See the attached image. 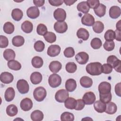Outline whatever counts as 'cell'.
I'll return each instance as SVG.
<instances>
[{
	"label": "cell",
	"mask_w": 121,
	"mask_h": 121,
	"mask_svg": "<svg viewBox=\"0 0 121 121\" xmlns=\"http://www.w3.org/2000/svg\"><path fill=\"white\" fill-rule=\"evenodd\" d=\"M86 70L91 76L99 75L102 73V64L99 62H91L87 65Z\"/></svg>",
	"instance_id": "1"
},
{
	"label": "cell",
	"mask_w": 121,
	"mask_h": 121,
	"mask_svg": "<svg viewBox=\"0 0 121 121\" xmlns=\"http://www.w3.org/2000/svg\"><path fill=\"white\" fill-rule=\"evenodd\" d=\"M107 62L117 72H121V61L115 55H110L107 59Z\"/></svg>",
	"instance_id": "2"
},
{
	"label": "cell",
	"mask_w": 121,
	"mask_h": 121,
	"mask_svg": "<svg viewBox=\"0 0 121 121\" xmlns=\"http://www.w3.org/2000/svg\"><path fill=\"white\" fill-rule=\"evenodd\" d=\"M47 95L45 89L42 86L36 87L33 92V96L35 100L38 102L43 101L46 97Z\"/></svg>",
	"instance_id": "3"
},
{
	"label": "cell",
	"mask_w": 121,
	"mask_h": 121,
	"mask_svg": "<svg viewBox=\"0 0 121 121\" xmlns=\"http://www.w3.org/2000/svg\"><path fill=\"white\" fill-rule=\"evenodd\" d=\"M48 83L51 87L56 88L59 86L61 83V78L58 74L53 73L49 77Z\"/></svg>",
	"instance_id": "4"
},
{
	"label": "cell",
	"mask_w": 121,
	"mask_h": 121,
	"mask_svg": "<svg viewBox=\"0 0 121 121\" xmlns=\"http://www.w3.org/2000/svg\"><path fill=\"white\" fill-rule=\"evenodd\" d=\"M17 87L19 92L22 94L27 93L29 90V86L28 82L23 79H21L17 81Z\"/></svg>",
	"instance_id": "5"
},
{
	"label": "cell",
	"mask_w": 121,
	"mask_h": 121,
	"mask_svg": "<svg viewBox=\"0 0 121 121\" xmlns=\"http://www.w3.org/2000/svg\"><path fill=\"white\" fill-rule=\"evenodd\" d=\"M69 93L67 90L61 89L57 91L55 95L56 101L59 103H64L69 97Z\"/></svg>",
	"instance_id": "6"
},
{
	"label": "cell",
	"mask_w": 121,
	"mask_h": 121,
	"mask_svg": "<svg viewBox=\"0 0 121 121\" xmlns=\"http://www.w3.org/2000/svg\"><path fill=\"white\" fill-rule=\"evenodd\" d=\"M53 17L58 22H63L66 18V12L63 9L58 8L54 10Z\"/></svg>",
	"instance_id": "7"
},
{
	"label": "cell",
	"mask_w": 121,
	"mask_h": 121,
	"mask_svg": "<svg viewBox=\"0 0 121 121\" xmlns=\"http://www.w3.org/2000/svg\"><path fill=\"white\" fill-rule=\"evenodd\" d=\"M96 97L95 94L92 92L86 93L82 98V100L86 104L90 105L94 104L95 101Z\"/></svg>",
	"instance_id": "8"
},
{
	"label": "cell",
	"mask_w": 121,
	"mask_h": 121,
	"mask_svg": "<svg viewBox=\"0 0 121 121\" xmlns=\"http://www.w3.org/2000/svg\"><path fill=\"white\" fill-rule=\"evenodd\" d=\"M75 59L79 64H85L88 61L89 55L86 52H79L76 55Z\"/></svg>",
	"instance_id": "9"
},
{
	"label": "cell",
	"mask_w": 121,
	"mask_h": 121,
	"mask_svg": "<svg viewBox=\"0 0 121 121\" xmlns=\"http://www.w3.org/2000/svg\"><path fill=\"white\" fill-rule=\"evenodd\" d=\"M60 46L57 44L51 45L47 49V54L50 57H55L58 55L60 52Z\"/></svg>",
	"instance_id": "10"
},
{
	"label": "cell",
	"mask_w": 121,
	"mask_h": 121,
	"mask_svg": "<svg viewBox=\"0 0 121 121\" xmlns=\"http://www.w3.org/2000/svg\"><path fill=\"white\" fill-rule=\"evenodd\" d=\"M33 104L32 100L29 98H25L22 99L20 102V106L24 111H28L33 107Z\"/></svg>",
	"instance_id": "11"
},
{
	"label": "cell",
	"mask_w": 121,
	"mask_h": 121,
	"mask_svg": "<svg viewBox=\"0 0 121 121\" xmlns=\"http://www.w3.org/2000/svg\"><path fill=\"white\" fill-rule=\"evenodd\" d=\"M54 29L55 31L58 33L62 34L66 32L68 29V25L67 23L63 22H56L54 24Z\"/></svg>",
	"instance_id": "12"
},
{
	"label": "cell",
	"mask_w": 121,
	"mask_h": 121,
	"mask_svg": "<svg viewBox=\"0 0 121 121\" xmlns=\"http://www.w3.org/2000/svg\"><path fill=\"white\" fill-rule=\"evenodd\" d=\"M111 85L107 82L104 81L98 86V91L100 94H105L111 92Z\"/></svg>",
	"instance_id": "13"
},
{
	"label": "cell",
	"mask_w": 121,
	"mask_h": 121,
	"mask_svg": "<svg viewBox=\"0 0 121 121\" xmlns=\"http://www.w3.org/2000/svg\"><path fill=\"white\" fill-rule=\"evenodd\" d=\"M82 24L84 25L91 26H92L95 22V18L94 17L89 13L85 14L81 18Z\"/></svg>",
	"instance_id": "14"
},
{
	"label": "cell",
	"mask_w": 121,
	"mask_h": 121,
	"mask_svg": "<svg viewBox=\"0 0 121 121\" xmlns=\"http://www.w3.org/2000/svg\"><path fill=\"white\" fill-rule=\"evenodd\" d=\"M26 14L31 19H35L38 17L40 15V11L37 7L32 6L29 8L26 11Z\"/></svg>",
	"instance_id": "15"
},
{
	"label": "cell",
	"mask_w": 121,
	"mask_h": 121,
	"mask_svg": "<svg viewBox=\"0 0 121 121\" xmlns=\"http://www.w3.org/2000/svg\"><path fill=\"white\" fill-rule=\"evenodd\" d=\"M14 79L13 75L8 72H4L1 73L0 75V80L4 84H9L11 83Z\"/></svg>",
	"instance_id": "16"
},
{
	"label": "cell",
	"mask_w": 121,
	"mask_h": 121,
	"mask_svg": "<svg viewBox=\"0 0 121 121\" xmlns=\"http://www.w3.org/2000/svg\"><path fill=\"white\" fill-rule=\"evenodd\" d=\"M121 13V9L117 6H112L109 9V16L112 19L118 18Z\"/></svg>",
	"instance_id": "17"
},
{
	"label": "cell",
	"mask_w": 121,
	"mask_h": 121,
	"mask_svg": "<svg viewBox=\"0 0 121 121\" xmlns=\"http://www.w3.org/2000/svg\"><path fill=\"white\" fill-rule=\"evenodd\" d=\"M62 64L58 61H52L49 66L50 71L53 73H56L58 72L61 69Z\"/></svg>",
	"instance_id": "18"
},
{
	"label": "cell",
	"mask_w": 121,
	"mask_h": 121,
	"mask_svg": "<svg viewBox=\"0 0 121 121\" xmlns=\"http://www.w3.org/2000/svg\"><path fill=\"white\" fill-rule=\"evenodd\" d=\"M42 75L39 72H33L30 76V81L33 84H39L42 80Z\"/></svg>",
	"instance_id": "19"
},
{
	"label": "cell",
	"mask_w": 121,
	"mask_h": 121,
	"mask_svg": "<svg viewBox=\"0 0 121 121\" xmlns=\"http://www.w3.org/2000/svg\"><path fill=\"white\" fill-rule=\"evenodd\" d=\"M77 87L76 81L73 78H69L67 80L65 83V88L68 92L74 91Z\"/></svg>",
	"instance_id": "20"
},
{
	"label": "cell",
	"mask_w": 121,
	"mask_h": 121,
	"mask_svg": "<svg viewBox=\"0 0 121 121\" xmlns=\"http://www.w3.org/2000/svg\"><path fill=\"white\" fill-rule=\"evenodd\" d=\"M15 95V92L13 87H9L5 91L4 97L6 101L10 102L12 101Z\"/></svg>",
	"instance_id": "21"
},
{
	"label": "cell",
	"mask_w": 121,
	"mask_h": 121,
	"mask_svg": "<svg viewBox=\"0 0 121 121\" xmlns=\"http://www.w3.org/2000/svg\"><path fill=\"white\" fill-rule=\"evenodd\" d=\"M77 36L79 38L84 41L87 40L89 36L88 31L84 28H79L77 32Z\"/></svg>",
	"instance_id": "22"
},
{
	"label": "cell",
	"mask_w": 121,
	"mask_h": 121,
	"mask_svg": "<svg viewBox=\"0 0 121 121\" xmlns=\"http://www.w3.org/2000/svg\"><path fill=\"white\" fill-rule=\"evenodd\" d=\"M117 110V107L116 104L113 103L109 102L106 104V108L105 112L108 114H114Z\"/></svg>",
	"instance_id": "23"
},
{
	"label": "cell",
	"mask_w": 121,
	"mask_h": 121,
	"mask_svg": "<svg viewBox=\"0 0 121 121\" xmlns=\"http://www.w3.org/2000/svg\"><path fill=\"white\" fill-rule=\"evenodd\" d=\"M80 84L85 88H89L93 85V80L87 76H83L80 79Z\"/></svg>",
	"instance_id": "24"
},
{
	"label": "cell",
	"mask_w": 121,
	"mask_h": 121,
	"mask_svg": "<svg viewBox=\"0 0 121 121\" xmlns=\"http://www.w3.org/2000/svg\"><path fill=\"white\" fill-rule=\"evenodd\" d=\"M21 29L26 33H30L33 29V24L28 20H26L21 24Z\"/></svg>",
	"instance_id": "25"
},
{
	"label": "cell",
	"mask_w": 121,
	"mask_h": 121,
	"mask_svg": "<svg viewBox=\"0 0 121 121\" xmlns=\"http://www.w3.org/2000/svg\"><path fill=\"white\" fill-rule=\"evenodd\" d=\"M94 107L96 112L99 113H102L105 112L106 104L102 102L100 100H97L96 102H95Z\"/></svg>",
	"instance_id": "26"
},
{
	"label": "cell",
	"mask_w": 121,
	"mask_h": 121,
	"mask_svg": "<svg viewBox=\"0 0 121 121\" xmlns=\"http://www.w3.org/2000/svg\"><path fill=\"white\" fill-rule=\"evenodd\" d=\"M31 119L33 121H41L43 119V114L40 110H35L31 113Z\"/></svg>",
	"instance_id": "27"
},
{
	"label": "cell",
	"mask_w": 121,
	"mask_h": 121,
	"mask_svg": "<svg viewBox=\"0 0 121 121\" xmlns=\"http://www.w3.org/2000/svg\"><path fill=\"white\" fill-rule=\"evenodd\" d=\"M4 58L8 61L13 60L15 59L16 54L15 52L11 49H6L3 53Z\"/></svg>",
	"instance_id": "28"
},
{
	"label": "cell",
	"mask_w": 121,
	"mask_h": 121,
	"mask_svg": "<svg viewBox=\"0 0 121 121\" xmlns=\"http://www.w3.org/2000/svg\"><path fill=\"white\" fill-rule=\"evenodd\" d=\"M64 104L67 109H75L77 104V100L73 97H68L64 102Z\"/></svg>",
	"instance_id": "29"
},
{
	"label": "cell",
	"mask_w": 121,
	"mask_h": 121,
	"mask_svg": "<svg viewBox=\"0 0 121 121\" xmlns=\"http://www.w3.org/2000/svg\"><path fill=\"white\" fill-rule=\"evenodd\" d=\"M23 16L22 11L19 9H14L12 10L11 12V17L12 18L16 21H20Z\"/></svg>",
	"instance_id": "30"
},
{
	"label": "cell",
	"mask_w": 121,
	"mask_h": 121,
	"mask_svg": "<svg viewBox=\"0 0 121 121\" xmlns=\"http://www.w3.org/2000/svg\"><path fill=\"white\" fill-rule=\"evenodd\" d=\"M77 9L83 13L86 14L89 11L90 8L86 1H82L79 2L77 5Z\"/></svg>",
	"instance_id": "31"
},
{
	"label": "cell",
	"mask_w": 121,
	"mask_h": 121,
	"mask_svg": "<svg viewBox=\"0 0 121 121\" xmlns=\"http://www.w3.org/2000/svg\"><path fill=\"white\" fill-rule=\"evenodd\" d=\"M106 6L103 4L100 3L99 5L96 9H94L95 13L99 17L104 16L106 12Z\"/></svg>",
	"instance_id": "32"
},
{
	"label": "cell",
	"mask_w": 121,
	"mask_h": 121,
	"mask_svg": "<svg viewBox=\"0 0 121 121\" xmlns=\"http://www.w3.org/2000/svg\"><path fill=\"white\" fill-rule=\"evenodd\" d=\"M18 112L17 107L13 104L8 105L6 108V113L8 115L13 117L17 115Z\"/></svg>",
	"instance_id": "33"
},
{
	"label": "cell",
	"mask_w": 121,
	"mask_h": 121,
	"mask_svg": "<svg viewBox=\"0 0 121 121\" xmlns=\"http://www.w3.org/2000/svg\"><path fill=\"white\" fill-rule=\"evenodd\" d=\"M25 43L24 38L21 35H16L14 36L12 40V44L16 47L22 46Z\"/></svg>",
	"instance_id": "34"
},
{
	"label": "cell",
	"mask_w": 121,
	"mask_h": 121,
	"mask_svg": "<svg viewBox=\"0 0 121 121\" xmlns=\"http://www.w3.org/2000/svg\"><path fill=\"white\" fill-rule=\"evenodd\" d=\"M32 65L35 68H40L43 64V61L42 58L39 56H35L33 58L31 61Z\"/></svg>",
	"instance_id": "35"
},
{
	"label": "cell",
	"mask_w": 121,
	"mask_h": 121,
	"mask_svg": "<svg viewBox=\"0 0 121 121\" xmlns=\"http://www.w3.org/2000/svg\"><path fill=\"white\" fill-rule=\"evenodd\" d=\"M7 64L10 69L14 70H18L21 68V64L18 61L14 60L9 61Z\"/></svg>",
	"instance_id": "36"
},
{
	"label": "cell",
	"mask_w": 121,
	"mask_h": 121,
	"mask_svg": "<svg viewBox=\"0 0 121 121\" xmlns=\"http://www.w3.org/2000/svg\"><path fill=\"white\" fill-rule=\"evenodd\" d=\"M92 26L94 31L97 34L102 33L104 29V25L100 21L95 22Z\"/></svg>",
	"instance_id": "37"
},
{
	"label": "cell",
	"mask_w": 121,
	"mask_h": 121,
	"mask_svg": "<svg viewBox=\"0 0 121 121\" xmlns=\"http://www.w3.org/2000/svg\"><path fill=\"white\" fill-rule=\"evenodd\" d=\"M14 30L15 27L12 23L7 22L4 24L3 31L5 33L7 34H11L14 32Z\"/></svg>",
	"instance_id": "38"
},
{
	"label": "cell",
	"mask_w": 121,
	"mask_h": 121,
	"mask_svg": "<svg viewBox=\"0 0 121 121\" xmlns=\"http://www.w3.org/2000/svg\"><path fill=\"white\" fill-rule=\"evenodd\" d=\"M43 37L46 42L51 43L55 42L56 40L55 34L52 32H47L43 35Z\"/></svg>",
	"instance_id": "39"
},
{
	"label": "cell",
	"mask_w": 121,
	"mask_h": 121,
	"mask_svg": "<svg viewBox=\"0 0 121 121\" xmlns=\"http://www.w3.org/2000/svg\"><path fill=\"white\" fill-rule=\"evenodd\" d=\"M60 120L62 121H73L74 120V116L71 112H65L61 114Z\"/></svg>",
	"instance_id": "40"
},
{
	"label": "cell",
	"mask_w": 121,
	"mask_h": 121,
	"mask_svg": "<svg viewBox=\"0 0 121 121\" xmlns=\"http://www.w3.org/2000/svg\"><path fill=\"white\" fill-rule=\"evenodd\" d=\"M104 37L106 41H112L115 38V32L112 30L109 29L106 31L104 34Z\"/></svg>",
	"instance_id": "41"
},
{
	"label": "cell",
	"mask_w": 121,
	"mask_h": 121,
	"mask_svg": "<svg viewBox=\"0 0 121 121\" xmlns=\"http://www.w3.org/2000/svg\"><path fill=\"white\" fill-rule=\"evenodd\" d=\"M91 46L94 49H98L102 45V42L99 38H94L91 41Z\"/></svg>",
	"instance_id": "42"
},
{
	"label": "cell",
	"mask_w": 121,
	"mask_h": 121,
	"mask_svg": "<svg viewBox=\"0 0 121 121\" xmlns=\"http://www.w3.org/2000/svg\"><path fill=\"white\" fill-rule=\"evenodd\" d=\"M66 71L70 73H74L77 69V65L74 62H69L66 65Z\"/></svg>",
	"instance_id": "43"
},
{
	"label": "cell",
	"mask_w": 121,
	"mask_h": 121,
	"mask_svg": "<svg viewBox=\"0 0 121 121\" xmlns=\"http://www.w3.org/2000/svg\"><path fill=\"white\" fill-rule=\"evenodd\" d=\"M36 32L39 35L43 36L47 32V28L45 25L40 24L37 26Z\"/></svg>",
	"instance_id": "44"
},
{
	"label": "cell",
	"mask_w": 121,
	"mask_h": 121,
	"mask_svg": "<svg viewBox=\"0 0 121 121\" xmlns=\"http://www.w3.org/2000/svg\"><path fill=\"white\" fill-rule=\"evenodd\" d=\"M34 47L36 51L38 52H42L44 49L45 44L43 41L39 40L35 43Z\"/></svg>",
	"instance_id": "45"
},
{
	"label": "cell",
	"mask_w": 121,
	"mask_h": 121,
	"mask_svg": "<svg viewBox=\"0 0 121 121\" xmlns=\"http://www.w3.org/2000/svg\"><path fill=\"white\" fill-rule=\"evenodd\" d=\"M100 100L102 102L107 104L112 100V94L111 92L105 94H100Z\"/></svg>",
	"instance_id": "46"
},
{
	"label": "cell",
	"mask_w": 121,
	"mask_h": 121,
	"mask_svg": "<svg viewBox=\"0 0 121 121\" xmlns=\"http://www.w3.org/2000/svg\"><path fill=\"white\" fill-rule=\"evenodd\" d=\"M63 53L66 57L71 58L75 55V51L73 48L71 47H69L64 50Z\"/></svg>",
	"instance_id": "47"
},
{
	"label": "cell",
	"mask_w": 121,
	"mask_h": 121,
	"mask_svg": "<svg viewBox=\"0 0 121 121\" xmlns=\"http://www.w3.org/2000/svg\"><path fill=\"white\" fill-rule=\"evenodd\" d=\"M104 49L107 51H112L115 47V43L112 41H105L103 45Z\"/></svg>",
	"instance_id": "48"
},
{
	"label": "cell",
	"mask_w": 121,
	"mask_h": 121,
	"mask_svg": "<svg viewBox=\"0 0 121 121\" xmlns=\"http://www.w3.org/2000/svg\"><path fill=\"white\" fill-rule=\"evenodd\" d=\"M112 70V67L108 63H104L102 65V72L104 74H110Z\"/></svg>",
	"instance_id": "49"
},
{
	"label": "cell",
	"mask_w": 121,
	"mask_h": 121,
	"mask_svg": "<svg viewBox=\"0 0 121 121\" xmlns=\"http://www.w3.org/2000/svg\"><path fill=\"white\" fill-rule=\"evenodd\" d=\"M9 40L5 36L0 35V47L1 48H6L8 46Z\"/></svg>",
	"instance_id": "50"
},
{
	"label": "cell",
	"mask_w": 121,
	"mask_h": 121,
	"mask_svg": "<svg viewBox=\"0 0 121 121\" xmlns=\"http://www.w3.org/2000/svg\"><path fill=\"white\" fill-rule=\"evenodd\" d=\"M86 2L89 8L94 9L98 7L100 4V1L98 0H88Z\"/></svg>",
	"instance_id": "51"
},
{
	"label": "cell",
	"mask_w": 121,
	"mask_h": 121,
	"mask_svg": "<svg viewBox=\"0 0 121 121\" xmlns=\"http://www.w3.org/2000/svg\"><path fill=\"white\" fill-rule=\"evenodd\" d=\"M85 104L83 100L78 99L77 100V104L75 109L77 111H80L82 110L85 107Z\"/></svg>",
	"instance_id": "52"
},
{
	"label": "cell",
	"mask_w": 121,
	"mask_h": 121,
	"mask_svg": "<svg viewBox=\"0 0 121 121\" xmlns=\"http://www.w3.org/2000/svg\"><path fill=\"white\" fill-rule=\"evenodd\" d=\"M49 3L53 6H59L61 5L63 3L62 0H49Z\"/></svg>",
	"instance_id": "53"
},
{
	"label": "cell",
	"mask_w": 121,
	"mask_h": 121,
	"mask_svg": "<svg viewBox=\"0 0 121 121\" xmlns=\"http://www.w3.org/2000/svg\"><path fill=\"white\" fill-rule=\"evenodd\" d=\"M121 83H119L115 85V88H114L116 94L120 97L121 96Z\"/></svg>",
	"instance_id": "54"
},
{
	"label": "cell",
	"mask_w": 121,
	"mask_h": 121,
	"mask_svg": "<svg viewBox=\"0 0 121 121\" xmlns=\"http://www.w3.org/2000/svg\"><path fill=\"white\" fill-rule=\"evenodd\" d=\"M45 1L44 0H34L33 3L37 7H42L44 4Z\"/></svg>",
	"instance_id": "55"
},
{
	"label": "cell",
	"mask_w": 121,
	"mask_h": 121,
	"mask_svg": "<svg viewBox=\"0 0 121 121\" xmlns=\"http://www.w3.org/2000/svg\"><path fill=\"white\" fill-rule=\"evenodd\" d=\"M115 39L117 41H121V31L116 30L115 31Z\"/></svg>",
	"instance_id": "56"
},
{
	"label": "cell",
	"mask_w": 121,
	"mask_h": 121,
	"mask_svg": "<svg viewBox=\"0 0 121 121\" xmlns=\"http://www.w3.org/2000/svg\"><path fill=\"white\" fill-rule=\"evenodd\" d=\"M76 1H77V0H63V2H64L65 3V4L67 6H70L71 5H73Z\"/></svg>",
	"instance_id": "57"
},
{
	"label": "cell",
	"mask_w": 121,
	"mask_h": 121,
	"mask_svg": "<svg viewBox=\"0 0 121 121\" xmlns=\"http://www.w3.org/2000/svg\"><path fill=\"white\" fill-rule=\"evenodd\" d=\"M116 30L121 31V20H119L116 25Z\"/></svg>",
	"instance_id": "58"
}]
</instances>
